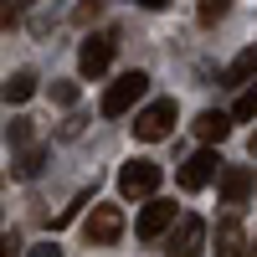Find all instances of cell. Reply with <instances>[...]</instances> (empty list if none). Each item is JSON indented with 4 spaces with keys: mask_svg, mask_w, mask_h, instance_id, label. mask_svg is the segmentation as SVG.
Instances as JSON below:
<instances>
[{
    "mask_svg": "<svg viewBox=\"0 0 257 257\" xmlns=\"http://www.w3.org/2000/svg\"><path fill=\"white\" fill-rule=\"evenodd\" d=\"M175 98H160V103H149V108H139L134 113V139H144V144H160V139H170L175 134Z\"/></svg>",
    "mask_w": 257,
    "mask_h": 257,
    "instance_id": "cell-1",
    "label": "cell"
},
{
    "mask_svg": "<svg viewBox=\"0 0 257 257\" xmlns=\"http://www.w3.org/2000/svg\"><path fill=\"white\" fill-rule=\"evenodd\" d=\"M170 226H175V206H170V201H149L139 211V221H134V237L139 242H155V237H165Z\"/></svg>",
    "mask_w": 257,
    "mask_h": 257,
    "instance_id": "cell-7",
    "label": "cell"
},
{
    "mask_svg": "<svg viewBox=\"0 0 257 257\" xmlns=\"http://www.w3.org/2000/svg\"><path fill=\"white\" fill-rule=\"evenodd\" d=\"M201 247H206V221H201V216H180L175 231H170V247H165V252H170V257H196Z\"/></svg>",
    "mask_w": 257,
    "mask_h": 257,
    "instance_id": "cell-6",
    "label": "cell"
},
{
    "mask_svg": "<svg viewBox=\"0 0 257 257\" xmlns=\"http://www.w3.org/2000/svg\"><path fill=\"white\" fill-rule=\"evenodd\" d=\"M31 257H62V247H52V242L47 247H31Z\"/></svg>",
    "mask_w": 257,
    "mask_h": 257,
    "instance_id": "cell-21",
    "label": "cell"
},
{
    "mask_svg": "<svg viewBox=\"0 0 257 257\" xmlns=\"http://www.w3.org/2000/svg\"><path fill=\"white\" fill-rule=\"evenodd\" d=\"M82 237H88V247H113V242L123 237V211H118V206H93Z\"/></svg>",
    "mask_w": 257,
    "mask_h": 257,
    "instance_id": "cell-4",
    "label": "cell"
},
{
    "mask_svg": "<svg viewBox=\"0 0 257 257\" xmlns=\"http://www.w3.org/2000/svg\"><path fill=\"white\" fill-rule=\"evenodd\" d=\"M226 134H231V118H226V113H216V108H206V113L196 118V139H201V144H221Z\"/></svg>",
    "mask_w": 257,
    "mask_h": 257,
    "instance_id": "cell-10",
    "label": "cell"
},
{
    "mask_svg": "<svg viewBox=\"0 0 257 257\" xmlns=\"http://www.w3.org/2000/svg\"><path fill=\"white\" fill-rule=\"evenodd\" d=\"M103 16V0H88V6H77V21H98Z\"/></svg>",
    "mask_w": 257,
    "mask_h": 257,
    "instance_id": "cell-19",
    "label": "cell"
},
{
    "mask_svg": "<svg viewBox=\"0 0 257 257\" xmlns=\"http://www.w3.org/2000/svg\"><path fill=\"white\" fill-rule=\"evenodd\" d=\"M221 155H211V149H196V155H190L185 165H180V190H206L211 180L221 175Z\"/></svg>",
    "mask_w": 257,
    "mask_h": 257,
    "instance_id": "cell-5",
    "label": "cell"
},
{
    "mask_svg": "<svg viewBox=\"0 0 257 257\" xmlns=\"http://www.w3.org/2000/svg\"><path fill=\"white\" fill-rule=\"evenodd\" d=\"M247 149H252V155H257V128H252V139H247Z\"/></svg>",
    "mask_w": 257,
    "mask_h": 257,
    "instance_id": "cell-23",
    "label": "cell"
},
{
    "mask_svg": "<svg viewBox=\"0 0 257 257\" xmlns=\"http://www.w3.org/2000/svg\"><path fill=\"white\" fill-rule=\"evenodd\" d=\"M6 139H11V144H26V139H31V123H26V118H16V123L6 128Z\"/></svg>",
    "mask_w": 257,
    "mask_h": 257,
    "instance_id": "cell-18",
    "label": "cell"
},
{
    "mask_svg": "<svg viewBox=\"0 0 257 257\" xmlns=\"http://www.w3.org/2000/svg\"><path fill=\"white\" fill-rule=\"evenodd\" d=\"M21 252V237H16V231H6V237H0V257H16Z\"/></svg>",
    "mask_w": 257,
    "mask_h": 257,
    "instance_id": "cell-20",
    "label": "cell"
},
{
    "mask_svg": "<svg viewBox=\"0 0 257 257\" xmlns=\"http://www.w3.org/2000/svg\"><path fill=\"white\" fill-rule=\"evenodd\" d=\"M52 103L72 108V103H77V82H52Z\"/></svg>",
    "mask_w": 257,
    "mask_h": 257,
    "instance_id": "cell-17",
    "label": "cell"
},
{
    "mask_svg": "<svg viewBox=\"0 0 257 257\" xmlns=\"http://www.w3.org/2000/svg\"><path fill=\"white\" fill-rule=\"evenodd\" d=\"M231 118H242V123H252L257 118V82H252V88L237 98V108H231Z\"/></svg>",
    "mask_w": 257,
    "mask_h": 257,
    "instance_id": "cell-14",
    "label": "cell"
},
{
    "mask_svg": "<svg viewBox=\"0 0 257 257\" xmlns=\"http://www.w3.org/2000/svg\"><path fill=\"white\" fill-rule=\"evenodd\" d=\"M155 190H160V165L155 160H128L118 170V196L144 201V196H155Z\"/></svg>",
    "mask_w": 257,
    "mask_h": 257,
    "instance_id": "cell-3",
    "label": "cell"
},
{
    "mask_svg": "<svg viewBox=\"0 0 257 257\" xmlns=\"http://www.w3.org/2000/svg\"><path fill=\"white\" fill-rule=\"evenodd\" d=\"M226 11H231V0H201V26H216Z\"/></svg>",
    "mask_w": 257,
    "mask_h": 257,
    "instance_id": "cell-16",
    "label": "cell"
},
{
    "mask_svg": "<svg viewBox=\"0 0 257 257\" xmlns=\"http://www.w3.org/2000/svg\"><path fill=\"white\" fill-rule=\"evenodd\" d=\"M139 6H144V11H165L170 0H139Z\"/></svg>",
    "mask_w": 257,
    "mask_h": 257,
    "instance_id": "cell-22",
    "label": "cell"
},
{
    "mask_svg": "<svg viewBox=\"0 0 257 257\" xmlns=\"http://www.w3.org/2000/svg\"><path fill=\"white\" fill-rule=\"evenodd\" d=\"M247 77H257V47H247V52L226 67V82H231V88H237V82H247Z\"/></svg>",
    "mask_w": 257,
    "mask_h": 257,
    "instance_id": "cell-13",
    "label": "cell"
},
{
    "mask_svg": "<svg viewBox=\"0 0 257 257\" xmlns=\"http://www.w3.org/2000/svg\"><path fill=\"white\" fill-rule=\"evenodd\" d=\"M108 62H113V36H88V41H82V52H77L82 77H103Z\"/></svg>",
    "mask_w": 257,
    "mask_h": 257,
    "instance_id": "cell-8",
    "label": "cell"
},
{
    "mask_svg": "<svg viewBox=\"0 0 257 257\" xmlns=\"http://www.w3.org/2000/svg\"><path fill=\"white\" fill-rule=\"evenodd\" d=\"M36 93V72H11L6 77V103H26Z\"/></svg>",
    "mask_w": 257,
    "mask_h": 257,
    "instance_id": "cell-12",
    "label": "cell"
},
{
    "mask_svg": "<svg viewBox=\"0 0 257 257\" xmlns=\"http://www.w3.org/2000/svg\"><path fill=\"white\" fill-rule=\"evenodd\" d=\"M216 257H247V231L237 221H221L216 226Z\"/></svg>",
    "mask_w": 257,
    "mask_h": 257,
    "instance_id": "cell-11",
    "label": "cell"
},
{
    "mask_svg": "<svg viewBox=\"0 0 257 257\" xmlns=\"http://www.w3.org/2000/svg\"><path fill=\"white\" fill-rule=\"evenodd\" d=\"M36 170H41V149H21V155H16V175H21V180H31Z\"/></svg>",
    "mask_w": 257,
    "mask_h": 257,
    "instance_id": "cell-15",
    "label": "cell"
},
{
    "mask_svg": "<svg viewBox=\"0 0 257 257\" xmlns=\"http://www.w3.org/2000/svg\"><path fill=\"white\" fill-rule=\"evenodd\" d=\"M144 93H149V77H144V72H123L113 88L103 93V118H123V113L134 108Z\"/></svg>",
    "mask_w": 257,
    "mask_h": 257,
    "instance_id": "cell-2",
    "label": "cell"
},
{
    "mask_svg": "<svg viewBox=\"0 0 257 257\" xmlns=\"http://www.w3.org/2000/svg\"><path fill=\"white\" fill-rule=\"evenodd\" d=\"M247 196H252V175H247L242 165H226L221 170V201L226 206H242Z\"/></svg>",
    "mask_w": 257,
    "mask_h": 257,
    "instance_id": "cell-9",
    "label": "cell"
}]
</instances>
